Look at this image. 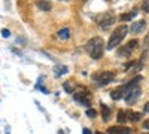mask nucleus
<instances>
[{
  "instance_id": "412c9836",
  "label": "nucleus",
  "mask_w": 149,
  "mask_h": 134,
  "mask_svg": "<svg viewBox=\"0 0 149 134\" xmlns=\"http://www.w3.org/2000/svg\"><path fill=\"white\" fill-rule=\"evenodd\" d=\"M2 34L5 36V37H9V36H10V33H9V30H2Z\"/></svg>"
},
{
  "instance_id": "a211bd4d",
  "label": "nucleus",
  "mask_w": 149,
  "mask_h": 134,
  "mask_svg": "<svg viewBox=\"0 0 149 134\" xmlns=\"http://www.w3.org/2000/svg\"><path fill=\"white\" fill-rule=\"evenodd\" d=\"M86 116H90V118H95L97 116V112L94 110V109H86Z\"/></svg>"
},
{
  "instance_id": "423d86ee",
  "label": "nucleus",
  "mask_w": 149,
  "mask_h": 134,
  "mask_svg": "<svg viewBox=\"0 0 149 134\" xmlns=\"http://www.w3.org/2000/svg\"><path fill=\"white\" fill-rule=\"evenodd\" d=\"M73 99L76 100L79 104L85 106V107H90L91 106V94L86 91L85 88H82L81 91H74L73 92Z\"/></svg>"
},
{
  "instance_id": "39448f33",
  "label": "nucleus",
  "mask_w": 149,
  "mask_h": 134,
  "mask_svg": "<svg viewBox=\"0 0 149 134\" xmlns=\"http://www.w3.org/2000/svg\"><path fill=\"white\" fill-rule=\"evenodd\" d=\"M115 19H116L115 12L113 10H106V12H103L102 15H98L95 21H97V24L102 28H107V27H110L112 24L115 22Z\"/></svg>"
},
{
  "instance_id": "393cba45",
  "label": "nucleus",
  "mask_w": 149,
  "mask_h": 134,
  "mask_svg": "<svg viewBox=\"0 0 149 134\" xmlns=\"http://www.w3.org/2000/svg\"><path fill=\"white\" fill-rule=\"evenodd\" d=\"M95 134H104V133H102V131H97Z\"/></svg>"
},
{
  "instance_id": "4be33fe9",
  "label": "nucleus",
  "mask_w": 149,
  "mask_h": 134,
  "mask_svg": "<svg viewBox=\"0 0 149 134\" xmlns=\"http://www.w3.org/2000/svg\"><path fill=\"white\" fill-rule=\"evenodd\" d=\"M143 128L145 130H149V119H146L145 122H143Z\"/></svg>"
},
{
  "instance_id": "20e7f679",
  "label": "nucleus",
  "mask_w": 149,
  "mask_h": 134,
  "mask_svg": "<svg viewBox=\"0 0 149 134\" xmlns=\"http://www.w3.org/2000/svg\"><path fill=\"white\" fill-rule=\"evenodd\" d=\"M91 78H93V81H94L97 85H102V87H104V85L110 83L112 81L115 79V73H113V72H107V70H100V72H95Z\"/></svg>"
},
{
  "instance_id": "ddd939ff",
  "label": "nucleus",
  "mask_w": 149,
  "mask_h": 134,
  "mask_svg": "<svg viewBox=\"0 0 149 134\" xmlns=\"http://www.w3.org/2000/svg\"><path fill=\"white\" fill-rule=\"evenodd\" d=\"M128 118H130V121H133V122H139V121L142 119V113L128 110Z\"/></svg>"
},
{
  "instance_id": "0eeeda50",
  "label": "nucleus",
  "mask_w": 149,
  "mask_h": 134,
  "mask_svg": "<svg viewBox=\"0 0 149 134\" xmlns=\"http://www.w3.org/2000/svg\"><path fill=\"white\" fill-rule=\"evenodd\" d=\"M139 46V40H136V39H133V40H130L125 46H122L121 49H118V55L119 57H130L134 51H136V48Z\"/></svg>"
},
{
  "instance_id": "f3484780",
  "label": "nucleus",
  "mask_w": 149,
  "mask_h": 134,
  "mask_svg": "<svg viewBox=\"0 0 149 134\" xmlns=\"http://www.w3.org/2000/svg\"><path fill=\"white\" fill-rule=\"evenodd\" d=\"M58 37L60 39H69L70 37V30L69 28H61L58 31Z\"/></svg>"
},
{
  "instance_id": "7ed1b4c3",
  "label": "nucleus",
  "mask_w": 149,
  "mask_h": 134,
  "mask_svg": "<svg viewBox=\"0 0 149 134\" xmlns=\"http://www.w3.org/2000/svg\"><path fill=\"white\" fill-rule=\"evenodd\" d=\"M127 31H128V27L125 26V24H122V26L116 27V28L113 30V33H112L109 42H107V46H106L107 49H113V48L119 46V43L124 40V37H125Z\"/></svg>"
},
{
  "instance_id": "9d476101",
  "label": "nucleus",
  "mask_w": 149,
  "mask_h": 134,
  "mask_svg": "<svg viewBox=\"0 0 149 134\" xmlns=\"http://www.w3.org/2000/svg\"><path fill=\"white\" fill-rule=\"evenodd\" d=\"M124 92H125V90H124V85H121V87H118L116 90H113L110 92V97L113 100H121L124 99Z\"/></svg>"
},
{
  "instance_id": "dca6fc26",
  "label": "nucleus",
  "mask_w": 149,
  "mask_h": 134,
  "mask_svg": "<svg viewBox=\"0 0 149 134\" xmlns=\"http://www.w3.org/2000/svg\"><path fill=\"white\" fill-rule=\"evenodd\" d=\"M74 85H73V81H67V82H64V90L69 92V94H73L74 92Z\"/></svg>"
},
{
  "instance_id": "f257e3e1",
  "label": "nucleus",
  "mask_w": 149,
  "mask_h": 134,
  "mask_svg": "<svg viewBox=\"0 0 149 134\" xmlns=\"http://www.w3.org/2000/svg\"><path fill=\"white\" fill-rule=\"evenodd\" d=\"M139 81H142V76L134 78L133 81H130L128 83L124 85V90H125V92H124V99H125V101L128 104H133L134 101H137V99L142 94V90L139 87Z\"/></svg>"
},
{
  "instance_id": "5701e85b",
  "label": "nucleus",
  "mask_w": 149,
  "mask_h": 134,
  "mask_svg": "<svg viewBox=\"0 0 149 134\" xmlns=\"http://www.w3.org/2000/svg\"><path fill=\"white\" fill-rule=\"evenodd\" d=\"M82 134H93V133H91V130H88V128H84Z\"/></svg>"
},
{
  "instance_id": "2eb2a0df",
  "label": "nucleus",
  "mask_w": 149,
  "mask_h": 134,
  "mask_svg": "<svg viewBox=\"0 0 149 134\" xmlns=\"http://www.w3.org/2000/svg\"><path fill=\"white\" fill-rule=\"evenodd\" d=\"M102 112H103V119L107 122V121L110 119V109L106 104H102Z\"/></svg>"
},
{
  "instance_id": "4468645a",
  "label": "nucleus",
  "mask_w": 149,
  "mask_h": 134,
  "mask_svg": "<svg viewBox=\"0 0 149 134\" xmlns=\"http://www.w3.org/2000/svg\"><path fill=\"white\" fill-rule=\"evenodd\" d=\"M37 6H39L42 10H51V3L49 2H46V0H39V2H37Z\"/></svg>"
},
{
  "instance_id": "f8f14e48",
  "label": "nucleus",
  "mask_w": 149,
  "mask_h": 134,
  "mask_svg": "<svg viewBox=\"0 0 149 134\" xmlns=\"http://www.w3.org/2000/svg\"><path fill=\"white\" fill-rule=\"evenodd\" d=\"M136 15H137V9H133L131 12H128V14H122V15L119 17V19H121L122 22H127V21L133 19Z\"/></svg>"
},
{
  "instance_id": "1a4fd4ad",
  "label": "nucleus",
  "mask_w": 149,
  "mask_h": 134,
  "mask_svg": "<svg viewBox=\"0 0 149 134\" xmlns=\"http://www.w3.org/2000/svg\"><path fill=\"white\" fill-rule=\"evenodd\" d=\"M145 28H146V21H145V19L136 21V22H133V26H131V33H133V34H139V33H142Z\"/></svg>"
},
{
  "instance_id": "6ab92c4d",
  "label": "nucleus",
  "mask_w": 149,
  "mask_h": 134,
  "mask_svg": "<svg viewBox=\"0 0 149 134\" xmlns=\"http://www.w3.org/2000/svg\"><path fill=\"white\" fill-rule=\"evenodd\" d=\"M57 70H58V72H57V75H58V76H60V75H63V73H67V67H64V66H60Z\"/></svg>"
},
{
  "instance_id": "aec40b11",
  "label": "nucleus",
  "mask_w": 149,
  "mask_h": 134,
  "mask_svg": "<svg viewBox=\"0 0 149 134\" xmlns=\"http://www.w3.org/2000/svg\"><path fill=\"white\" fill-rule=\"evenodd\" d=\"M142 9L145 12H149V0H143V5H142Z\"/></svg>"
},
{
  "instance_id": "9b49d317",
  "label": "nucleus",
  "mask_w": 149,
  "mask_h": 134,
  "mask_svg": "<svg viewBox=\"0 0 149 134\" xmlns=\"http://www.w3.org/2000/svg\"><path fill=\"white\" fill-rule=\"evenodd\" d=\"M116 119H118L119 124H125L127 121H130V118H128V110H119Z\"/></svg>"
},
{
  "instance_id": "f03ea898",
  "label": "nucleus",
  "mask_w": 149,
  "mask_h": 134,
  "mask_svg": "<svg viewBox=\"0 0 149 134\" xmlns=\"http://www.w3.org/2000/svg\"><path fill=\"white\" fill-rule=\"evenodd\" d=\"M86 51H88V54L91 55V58L100 60L103 57V52H104V42H103V39L98 37V36L90 39L88 42H86Z\"/></svg>"
},
{
  "instance_id": "b1692460",
  "label": "nucleus",
  "mask_w": 149,
  "mask_h": 134,
  "mask_svg": "<svg viewBox=\"0 0 149 134\" xmlns=\"http://www.w3.org/2000/svg\"><path fill=\"white\" fill-rule=\"evenodd\" d=\"M145 112H148V113H149V101L145 104Z\"/></svg>"
},
{
  "instance_id": "6e6552de",
  "label": "nucleus",
  "mask_w": 149,
  "mask_h": 134,
  "mask_svg": "<svg viewBox=\"0 0 149 134\" xmlns=\"http://www.w3.org/2000/svg\"><path fill=\"white\" fill-rule=\"evenodd\" d=\"M131 128L128 127H122V125H113L107 128V134H130Z\"/></svg>"
}]
</instances>
